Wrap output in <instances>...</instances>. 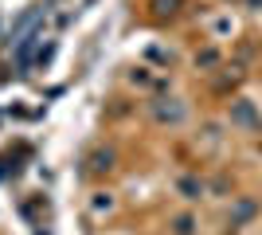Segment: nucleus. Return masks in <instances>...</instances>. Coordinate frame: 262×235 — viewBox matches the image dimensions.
Returning a JSON list of instances; mask_svg holds the SVG:
<instances>
[{
    "label": "nucleus",
    "mask_w": 262,
    "mask_h": 235,
    "mask_svg": "<svg viewBox=\"0 0 262 235\" xmlns=\"http://www.w3.org/2000/svg\"><path fill=\"white\" fill-rule=\"evenodd\" d=\"M180 192H184L188 200H200V196H204V184L192 180V177H184V180H180Z\"/></svg>",
    "instance_id": "obj_1"
},
{
    "label": "nucleus",
    "mask_w": 262,
    "mask_h": 235,
    "mask_svg": "<svg viewBox=\"0 0 262 235\" xmlns=\"http://www.w3.org/2000/svg\"><path fill=\"white\" fill-rule=\"evenodd\" d=\"M157 118H161V122H180V118H184V106H157Z\"/></svg>",
    "instance_id": "obj_2"
},
{
    "label": "nucleus",
    "mask_w": 262,
    "mask_h": 235,
    "mask_svg": "<svg viewBox=\"0 0 262 235\" xmlns=\"http://www.w3.org/2000/svg\"><path fill=\"white\" fill-rule=\"evenodd\" d=\"M235 118H239V122H251V125H254V110L247 106V102H235Z\"/></svg>",
    "instance_id": "obj_3"
},
{
    "label": "nucleus",
    "mask_w": 262,
    "mask_h": 235,
    "mask_svg": "<svg viewBox=\"0 0 262 235\" xmlns=\"http://www.w3.org/2000/svg\"><path fill=\"white\" fill-rule=\"evenodd\" d=\"M215 51H204V55H196V67H211V63H215Z\"/></svg>",
    "instance_id": "obj_4"
},
{
    "label": "nucleus",
    "mask_w": 262,
    "mask_h": 235,
    "mask_svg": "<svg viewBox=\"0 0 262 235\" xmlns=\"http://www.w3.org/2000/svg\"><path fill=\"white\" fill-rule=\"evenodd\" d=\"M176 231H180V235H192V220H188V216H180V220H176Z\"/></svg>",
    "instance_id": "obj_5"
},
{
    "label": "nucleus",
    "mask_w": 262,
    "mask_h": 235,
    "mask_svg": "<svg viewBox=\"0 0 262 235\" xmlns=\"http://www.w3.org/2000/svg\"><path fill=\"white\" fill-rule=\"evenodd\" d=\"M176 8V0H157V12H161V16H164V12H172Z\"/></svg>",
    "instance_id": "obj_6"
}]
</instances>
